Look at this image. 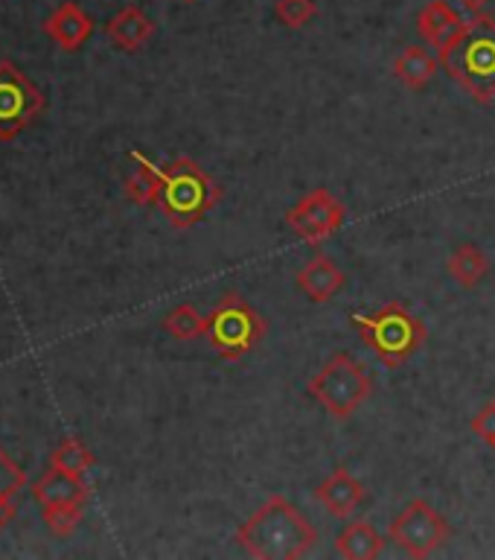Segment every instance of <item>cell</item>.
<instances>
[{"mask_svg": "<svg viewBox=\"0 0 495 560\" xmlns=\"http://www.w3.org/2000/svg\"><path fill=\"white\" fill-rule=\"evenodd\" d=\"M131 161H134V173L126 178V196L138 205H157L161 199V182H164V170H157L149 158H143L140 152H131Z\"/></svg>", "mask_w": 495, "mask_h": 560, "instance_id": "obj_19", "label": "cell"}, {"mask_svg": "<svg viewBox=\"0 0 495 560\" xmlns=\"http://www.w3.org/2000/svg\"><path fill=\"white\" fill-rule=\"evenodd\" d=\"M463 9H470V12H481V9L487 7L490 0H461Z\"/></svg>", "mask_w": 495, "mask_h": 560, "instance_id": "obj_26", "label": "cell"}, {"mask_svg": "<svg viewBox=\"0 0 495 560\" xmlns=\"http://www.w3.org/2000/svg\"><path fill=\"white\" fill-rule=\"evenodd\" d=\"M350 324L385 368L405 365L426 341V324L397 301L379 306L374 313H353Z\"/></svg>", "mask_w": 495, "mask_h": 560, "instance_id": "obj_2", "label": "cell"}, {"mask_svg": "<svg viewBox=\"0 0 495 560\" xmlns=\"http://www.w3.org/2000/svg\"><path fill=\"white\" fill-rule=\"evenodd\" d=\"M344 219H347V208L330 190L318 187V190L306 192L304 199L288 208L286 225L304 243L318 245L323 240H330L344 225Z\"/></svg>", "mask_w": 495, "mask_h": 560, "instance_id": "obj_8", "label": "cell"}, {"mask_svg": "<svg viewBox=\"0 0 495 560\" xmlns=\"http://www.w3.org/2000/svg\"><path fill=\"white\" fill-rule=\"evenodd\" d=\"M446 271L458 280V287L472 289L479 287L481 280L487 278L490 257L481 252L475 243H463L452 252V257L446 260Z\"/></svg>", "mask_w": 495, "mask_h": 560, "instance_id": "obj_18", "label": "cell"}, {"mask_svg": "<svg viewBox=\"0 0 495 560\" xmlns=\"http://www.w3.org/2000/svg\"><path fill=\"white\" fill-rule=\"evenodd\" d=\"M44 520H47V525H50L52 534L68 537V534L79 525V520H82V505L50 508V511H44Z\"/></svg>", "mask_w": 495, "mask_h": 560, "instance_id": "obj_23", "label": "cell"}, {"mask_svg": "<svg viewBox=\"0 0 495 560\" xmlns=\"http://www.w3.org/2000/svg\"><path fill=\"white\" fill-rule=\"evenodd\" d=\"M9 490H12V485H3V488H0V525L7 523L9 514H12V502H9Z\"/></svg>", "mask_w": 495, "mask_h": 560, "instance_id": "obj_25", "label": "cell"}, {"mask_svg": "<svg viewBox=\"0 0 495 560\" xmlns=\"http://www.w3.org/2000/svg\"><path fill=\"white\" fill-rule=\"evenodd\" d=\"M42 105V91L12 61H0V140H12L24 131Z\"/></svg>", "mask_w": 495, "mask_h": 560, "instance_id": "obj_9", "label": "cell"}, {"mask_svg": "<svg viewBox=\"0 0 495 560\" xmlns=\"http://www.w3.org/2000/svg\"><path fill=\"white\" fill-rule=\"evenodd\" d=\"M50 464L52 467H59V470L85 476V472L94 467V455L87 453L85 444H79V441L68 438V441H61V444L56 446V453H52Z\"/></svg>", "mask_w": 495, "mask_h": 560, "instance_id": "obj_21", "label": "cell"}, {"mask_svg": "<svg viewBox=\"0 0 495 560\" xmlns=\"http://www.w3.org/2000/svg\"><path fill=\"white\" fill-rule=\"evenodd\" d=\"M417 33L437 50V59L452 50L467 33V21L458 15V9L449 7L446 0H432L417 15Z\"/></svg>", "mask_w": 495, "mask_h": 560, "instance_id": "obj_10", "label": "cell"}, {"mask_svg": "<svg viewBox=\"0 0 495 560\" xmlns=\"http://www.w3.org/2000/svg\"><path fill=\"white\" fill-rule=\"evenodd\" d=\"M446 73L479 103L495 100V18L479 15L467 24V33L452 50L440 56Z\"/></svg>", "mask_w": 495, "mask_h": 560, "instance_id": "obj_3", "label": "cell"}, {"mask_svg": "<svg viewBox=\"0 0 495 560\" xmlns=\"http://www.w3.org/2000/svg\"><path fill=\"white\" fill-rule=\"evenodd\" d=\"M347 278L327 254H315L304 269L297 271V289L315 304H327L344 289Z\"/></svg>", "mask_w": 495, "mask_h": 560, "instance_id": "obj_12", "label": "cell"}, {"mask_svg": "<svg viewBox=\"0 0 495 560\" xmlns=\"http://www.w3.org/2000/svg\"><path fill=\"white\" fill-rule=\"evenodd\" d=\"M262 332H266V322L260 318V313L243 295L227 292L213 306V313L208 315V332L204 336H208L210 348L216 350L219 357L227 359V362H236L262 339Z\"/></svg>", "mask_w": 495, "mask_h": 560, "instance_id": "obj_6", "label": "cell"}, {"mask_svg": "<svg viewBox=\"0 0 495 560\" xmlns=\"http://www.w3.org/2000/svg\"><path fill=\"white\" fill-rule=\"evenodd\" d=\"M449 523L440 511L428 505L426 499H411L400 514L388 525V540L402 549L409 558H432L449 540Z\"/></svg>", "mask_w": 495, "mask_h": 560, "instance_id": "obj_7", "label": "cell"}, {"mask_svg": "<svg viewBox=\"0 0 495 560\" xmlns=\"http://www.w3.org/2000/svg\"><path fill=\"white\" fill-rule=\"evenodd\" d=\"M274 15L288 30H300V26H306L318 15V3L315 0H278L274 3Z\"/></svg>", "mask_w": 495, "mask_h": 560, "instance_id": "obj_22", "label": "cell"}, {"mask_svg": "<svg viewBox=\"0 0 495 560\" xmlns=\"http://www.w3.org/2000/svg\"><path fill=\"white\" fill-rule=\"evenodd\" d=\"M236 540L251 558L297 560L318 542V532L288 499L271 497L239 525Z\"/></svg>", "mask_w": 495, "mask_h": 560, "instance_id": "obj_1", "label": "cell"}, {"mask_svg": "<svg viewBox=\"0 0 495 560\" xmlns=\"http://www.w3.org/2000/svg\"><path fill=\"white\" fill-rule=\"evenodd\" d=\"M164 330L178 341H190V339H199L208 332V318L196 310L192 304H181L175 306L173 313L164 318Z\"/></svg>", "mask_w": 495, "mask_h": 560, "instance_id": "obj_20", "label": "cell"}, {"mask_svg": "<svg viewBox=\"0 0 495 560\" xmlns=\"http://www.w3.org/2000/svg\"><path fill=\"white\" fill-rule=\"evenodd\" d=\"M105 35H108V42H111L114 47H120V50L126 52H134L155 35V24H152V18L143 15V9L126 7L105 24Z\"/></svg>", "mask_w": 495, "mask_h": 560, "instance_id": "obj_15", "label": "cell"}, {"mask_svg": "<svg viewBox=\"0 0 495 560\" xmlns=\"http://www.w3.org/2000/svg\"><path fill=\"white\" fill-rule=\"evenodd\" d=\"M87 499V488L82 476L68 470H59V467H52L44 472L38 485H35V502L44 508V511H50V508H64V505H85Z\"/></svg>", "mask_w": 495, "mask_h": 560, "instance_id": "obj_13", "label": "cell"}, {"mask_svg": "<svg viewBox=\"0 0 495 560\" xmlns=\"http://www.w3.org/2000/svg\"><path fill=\"white\" fill-rule=\"evenodd\" d=\"M44 30L61 50H79L94 33V21L85 15L76 3H61L52 9V15L44 21Z\"/></svg>", "mask_w": 495, "mask_h": 560, "instance_id": "obj_14", "label": "cell"}, {"mask_svg": "<svg viewBox=\"0 0 495 560\" xmlns=\"http://www.w3.org/2000/svg\"><path fill=\"white\" fill-rule=\"evenodd\" d=\"M219 187L192 158H175L164 166L161 199L157 208L175 228L199 225L210 210L216 208Z\"/></svg>", "mask_w": 495, "mask_h": 560, "instance_id": "obj_4", "label": "cell"}, {"mask_svg": "<svg viewBox=\"0 0 495 560\" xmlns=\"http://www.w3.org/2000/svg\"><path fill=\"white\" fill-rule=\"evenodd\" d=\"M187 3H192V0H187Z\"/></svg>", "mask_w": 495, "mask_h": 560, "instance_id": "obj_27", "label": "cell"}, {"mask_svg": "<svg viewBox=\"0 0 495 560\" xmlns=\"http://www.w3.org/2000/svg\"><path fill=\"white\" fill-rule=\"evenodd\" d=\"M437 68H440V59H435L426 47L411 44L393 61V77L400 79L409 91H423L437 77Z\"/></svg>", "mask_w": 495, "mask_h": 560, "instance_id": "obj_17", "label": "cell"}, {"mask_svg": "<svg viewBox=\"0 0 495 560\" xmlns=\"http://www.w3.org/2000/svg\"><path fill=\"white\" fill-rule=\"evenodd\" d=\"M306 392L313 400H318L327 415L332 418H353L365 400L374 392V380L367 374V368L353 359L347 350H339L321 365V371L309 380Z\"/></svg>", "mask_w": 495, "mask_h": 560, "instance_id": "obj_5", "label": "cell"}, {"mask_svg": "<svg viewBox=\"0 0 495 560\" xmlns=\"http://www.w3.org/2000/svg\"><path fill=\"white\" fill-rule=\"evenodd\" d=\"M335 551L347 560H374L385 551V540L370 523L353 520L335 537Z\"/></svg>", "mask_w": 495, "mask_h": 560, "instance_id": "obj_16", "label": "cell"}, {"mask_svg": "<svg viewBox=\"0 0 495 560\" xmlns=\"http://www.w3.org/2000/svg\"><path fill=\"white\" fill-rule=\"evenodd\" d=\"M315 499H318L332 516L350 520V516L356 514V508L365 502V485H362L353 472L339 467V470H332L330 476L315 488Z\"/></svg>", "mask_w": 495, "mask_h": 560, "instance_id": "obj_11", "label": "cell"}, {"mask_svg": "<svg viewBox=\"0 0 495 560\" xmlns=\"http://www.w3.org/2000/svg\"><path fill=\"white\" fill-rule=\"evenodd\" d=\"M472 432L495 450V402H487L484 409L472 418Z\"/></svg>", "mask_w": 495, "mask_h": 560, "instance_id": "obj_24", "label": "cell"}]
</instances>
